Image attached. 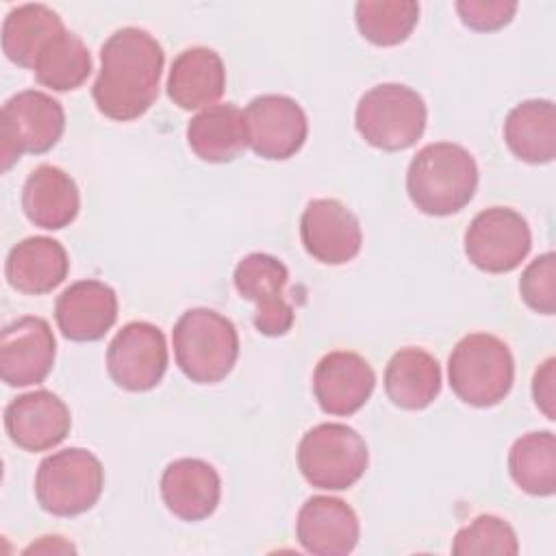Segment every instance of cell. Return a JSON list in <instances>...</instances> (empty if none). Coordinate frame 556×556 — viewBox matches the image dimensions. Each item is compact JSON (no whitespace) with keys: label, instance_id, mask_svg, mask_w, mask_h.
<instances>
[{"label":"cell","instance_id":"cell-1","mask_svg":"<svg viewBox=\"0 0 556 556\" xmlns=\"http://www.w3.org/2000/svg\"><path fill=\"white\" fill-rule=\"evenodd\" d=\"M163 65V48L148 30H115L100 50V72L91 89L98 111L115 122L141 117L159 96Z\"/></svg>","mask_w":556,"mask_h":556},{"label":"cell","instance_id":"cell-2","mask_svg":"<svg viewBox=\"0 0 556 556\" xmlns=\"http://www.w3.org/2000/svg\"><path fill=\"white\" fill-rule=\"evenodd\" d=\"M478 187V165L469 150L439 141L424 146L406 172L410 202L426 215L445 217L465 208Z\"/></svg>","mask_w":556,"mask_h":556},{"label":"cell","instance_id":"cell-3","mask_svg":"<svg viewBox=\"0 0 556 556\" xmlns=\"http://www.w3.org/2000/svg\"><path fill=\"white\" fill-rule=\"evenodd\" d=\"M180 371L198 384L224 380L239 356V334L230 319L213 308H189L172 330Z\"/></svg>","mask_w":556,"mask_h":556},{"label":"cell","instance_id":"cell-4","mask_svg":"<svg viewBox=\"0 0 556 556\" xmlns=\"http://www.w3.org/2000/svg\"><path fill=\"white\" fill-rule=\"evenodd\" d=\"M447 378L458 400L469 406L489 408L510 393L515 361L508 345L495 334L471 332L452 350Z\"/></svg>","mask_w":556,"mask_h":556},{"label":"cell","instance_id":"cell-5","mask_svg":"<svg viewBox=\"0 0 556 556\" xmlns=\"http://www.w3.org/2000/svg\"><path fill=\"white\" fill-rule=\"evenodd\" d=\"M428 122L424 98L400 83L376 85L356 104L358 135L374 148L397 152L417 143Z\"/></svg>","mask_w":556,"mask_h":556},{"label":"cell","instance_id":"cell-6","mask_svg":"<svg viewBox=\"0 0 556 556\" xmlns=\"http://www.w3.org/2000/svg\"><path fill=\"white\" fill-rule=\"evenodd\" d=\"M369 463L365 439L345 424H319L298 445V467L311 486L343 491L361 480Z\"/></svg>","mask_w":556,"mask_h":556},{"label":"cell","instance_id":"cell-7","mask_svg":"<svg viewBox=\"0 0 556 556\" xmlns=\"http://www.w3.org/2000/svg\"><path fill=\"white\" fill-rule=\"evenodd\" d=\"M102 486V463L83 447H65L46 456L35 476L39 506L56 517L87 513L100 500Z\"/></svg>","mask_w":556,"mask_h":556},{"label":"cell","instance_id":"cell-8","mask_svg":"<svg viewBox=\"0 0 556 556\" xmlns=\"http://www.w3.org/2000/svg\"><path fill=\"white\" fill-rule=\"evenodd\" d=\"M65 130V111L52 96L26 89L11 96L0 113L2 169L22 154H43L56 146Z\"/></svg>","mask_w":556,"mask_h":556},{"label":"cell","instance_id":"cell-9","mask_svg":"<svg viewBox=\"0 0 556 556\" xmlns=\"http://www.w3.org/2000/svg\"><path fill=\"white\" fill-rule=\"evenodd\" d=\"M532 248L526 217L506 206L480 211L465 230V254L482 271L506 274L521 265Z\"/></svg>","mask_w":556,"mask_h":556},{"label":"cell","instance_id":"cell-10","mask_svg":"<svg viewBox=\"0 0 556 556\" xmlns=\"http://www.w3.org/2000/svg\"><path fill=\"white\" fill-rule=\"evenodd\" d=\"M167 361L165 334L150 321H128L106 350L109 376L132 393L154 389L165 376Z\"/></svg>","mask_w":556,"mask_h":556},{"label":"cell","instance_id":"cell-11","mask_svg":"<svg viewBox=\"0 0 556 556\" xmlns=\"http://www.w3.org/2000/svg\"><path fill=\"white\" fill-rule=\"evenodd\" d=\"M235 289L243 300L254 304V326L265 337H282L291 330L295 313L282 291L289 271L282 261L271 254L252 252L235 267Z\"/></svg>","mask_w":556,"mask_h":556},{"label":"cell","instance_id":"cell-12","mask_svg":"<svg viewBox=\"0 0 556 556\" xmlns=\"http://www.w3.org/2000/svg\"><path fill=\"white\" fill-rule=\"evenodd\" d=\"M248 146L267 161L291 159L306 141L308 119L302 106L280 93H265L254 98L245 111Z\"/></svg>","mask_w":556,"mask_h":556},{"label":"cell","instance_id":"cell-13","mask_svg":"<svg viewBox=\"0 0 556 556\" xmlns=\"http://www.w3.org/2000/svg\"><path fill=\"white\" fill-rule=\"evenodd\" d=\"M304 250L324 265L350 263L363 245L356 215L334 198L311 200L300 219Z\"/></svg>","mask_w":556,"mask_h":556},{"label":"cell","instance_id":"cell-14","mask_svg":"<svg viewBox=\"0 0 556 556\" xmlns=\"http://www.w3.org/2000/svg\"><path fill=\"white\" fill-rule=\"evenodd\" d=\"M56 341L41 317H20L0 334V376L9 387H28L46 380L54 365Z\"/></svg>","mask_w":556,"mask_h":556},{"label":"cell","instance_id":"cell-15","mask_svg":"<svg viewBox=\"0 0 556 556\" xmlns=\"http://www.w3.org/2000/svg\"><path fill=\"white\" fill-rule=\"evenodd\" d=\"M4 428L17 447L46 452L70 434L72 415L56 393L37 389L9 402L4 408Z\"/></svg>","mask_w":556,"mask_h":556},{"label":"cell","instance_id":"cell-16","mask_svg":"<svg viewBox=\"0 0 556 556\" xmlns=\"http://www.w3.org/2000/svg\"><path fill=\"white\" fill-rule=\"evenodd\" d=\"M376 374L356 352H328L313 371V393L328 415H354L371 397Z\"/></svg>","mask_w":556,"mask_h":556},{"label":"cell","instance_id":"cell-17","mask_svg":"<svg viewBox=\"0 0 556 556\" xmlns=\"http://www.w3.org/2000/svg\"><path fill=\"white\" fill-rule=\"evenodd\" d=\"M295 536L300 545L315 556H345L361 536L354 508L330 495L306 500L295 519Z\"/></svg>","mask_w":556,"mask_h":556},{"label":"cell","instance_id":"cell-18","mask_svg":"<svg viewBox=\"0 0 556 556\" xmlns=\"http://www.w3.org/2000/svg\"><path fill=\"white\" fill-rule=\"evenodd\" d=\"M54 317L65 339L98 341L117 319V295L102 280H78L56 298Z\"/></svg>","mask_w":556,"mask_h":556},{"label":"cell","instance_id":"cell-19","mask_svg":"<svg viewBox=\"0 0 556 556\" xmlns=\"http://www.w3.org/2000/svg\"><path fill=\"white\" fill-rule=\"evenodd\" d=\"M161 497L167 510L182 521L211 517L222 497V480L215 467L200 458H178L161 476Z\"/></svg>","mask_w":556,"mask_h":556},{"label":"cell","instance_id":"cell-20","mask_svg":"<svg viewBox=\"0 0 556 556\" xmlns=\"http://www.w3.org/2000/svg\"><path fill=\"white\" fill-rule=\"evenodd\" d=\"M22 208L35 226L61 230L76 219L80 193L67 172L56 165H39L24 182Z\"/></svg>","mask_w":556,"mask_h":556},{"label":"cell","instance_id":"cell-21","mask_svg":"<svg viewBox=\"0 0 556 556\" xmlns=\"http://www.w3.org/2000/svg\"><path fill=\"white\" fill-rule=\"evenodd\" d=\"M67 271V252L52 237H28L15 243L4 263L7 282L28 295L50 293L65 280Z\"/></svg>","mask_w":556,"mask_h":556},{"label":"cell","instance_id":"cell-22","mask_svg":"<svg viewBox=\"0 0 556 556\" xmlns=\"http://www.w3.org/2000/svg\"><path fill=\"white\" fill-rule=\"evenodd\" d=\"M226 89V67L211 48H187L180 52L167 76V96L185 111L213 106Z\"/></svg>","mask_w":556,"mask_h":556},{"label":"cell","instance_id":"cell-23","mask_svg":"<svg viewBox=\"0 0 556 556\" xmlns=\"http://www.w3.org/2000/svg\"><path fill=\"white\" fill-rule=\"evenodd\" d=\"M387 397L404 410H421L441 393L439 361L421 348L397 350L384 369Z\"/></svg>","mask_w":556,"mask_h":556},{"label":"cell","instance_id":"cell-24","mask_svg":"<svg viewBox=\"0 0 556 556\" xmlns=\"http://www.w3.org/2000/svg\"><path fill=\"white\" fill-rule=\"evenodd\" d=\"M187 141L193 154L206 163L235 161L248 148L245 115L230 102L206 106L191 117Z\"/></svg>","mask_w":556,"mask_h":556},{"label":"cell","instance_id":"cell-25","mask_svg":"<svg viewBox=\"0 0 556 556\" xmlns=\"http://www.w3.org/2000/svg\"><path fill=\"white\" fill-rule=\"evenodd\" d=\"M508 150L532 165L552 163L556 156V109L552 100H523L504 122Z\"/></svg>","mask_w":556,"mask_h":556},{"label":"cell","instance_id":"cell-26","mask_svg":"<svg viewBox=\"0 0 556 556\" xmlns=\"http://www.w3.org/2000/svg\"><path fill=\"white\" fill-rule=\"evenodd\" d=\"M63 20L46 4H20L9 11L2 24V50L9 61L33 70L43 43L61 33Z\"/></svg>","mask_w":556,"mask_h":556},{"label":"cell","instance_id":"cell-27","mask_svg":"<svg viewBox=\"0 0 556 556\" xmlns=\"http://www.w3.org/2000/svg\"><path fill=\"white\" fill-rule=\"evenodd\" d=\"M91 54L83 39L67 28L50 37L37 52L33 72L39 85L52 91H72L91 74Z\"/></svg>","mask_w":556,"mask_h":556},{"label":"cell","instance_id":"cell-28","mask_svg":"<svg viewBox=\"0 0 556 556\" xmlns=\"http://www.w3.org/2000/svg\"><path fill=\"white\" fill-rule=\"evenodd\" d=\"M513 482L528 495L549 497L556 491V439L554 432H528L508 452Z\"/></svg>","mask_w":556,"mask_h":556},{"label":"cell","instance_id":"cell-29","mask_svg":"<svg viewBox=\"0 0 556 556\" xmlns=\"http://www.w3.org/2000/svg\"><path fill=\"white\" fill-rule=\"evenodd\" d=\"M358 33L374 46H397L419 22L413 0H361L354 7Z\"/></svg>","mask_w":556,"mask_h":556},{"label":"cell","instance_id":"cell-30","mask_svg":"<svg viewBox=\"0 0 556 556\" xmlns=\"http://www.w3.org/2000/svg\"><path fill=\"white\" fill-rule=\"evenodd\" d=\"M452 552L458 556L471 554H504L515 556L519 552L515 530L495 515H478L471 523L463 526L452 543Z\"/></svg>","mask_w":556,"mask_h":556},{"label":"cell","instance_id":"cell-31","mask_svg":"<svg viewBox=\"0 0 556 556\" xmlns=\"http://www.w3.org/2000/svg\"><path fill=\"white\" fill-rule=\"evenodd\" d=\"M519 291L523 302L543 315L556 313V254L536 256L521 274Z\"/></svg>","mask_w":556,"mask_h":556},{"label":"cell","instance_id":"cell-32","mask_svg":"<svg viewBox=\"0 0 556 556\" xmlns=\"http://www.w3.org/2000/svg\"><path fill=\"white\" fill-rule=\"evenodd\" d=\"M456 11L460 15V22L469 26L471 30L489 33L506 26L515 13L517 2H504V0H458Z\"/></svg>","mask_w":556,"mask_h":556},{"label":"cell","instance_id":"cell-33","mask_svg":"<svg viewBox=\"0 0 556 556\" xmlns=\"http://www.w3.org/2000/svg\"><path fill=\"white\" fill-rule=\"evenodd\" d=\"M532 397L534 404L539 406V410L547 417L554 419L556 410V358L549 356L536 371L532 378Z\"/></svg>","mask_w":556,"mask_h":556},{"label":"cell","instance_id":"cell-34","mask_svg":"<svg viewBox=\"0 0 556 556\" xmlns=\"http://www.w3.org/2000/svg\"><path fill=\"white\" fill-rule=\"evenodd\" d=\"M74 554L76 549H74V545L72 543H67V541H63V536H41L37 543H33V545H28L26 549H24V554Z\"/></svg>","mask_w":556,"mask_h":556}]
</instances>
